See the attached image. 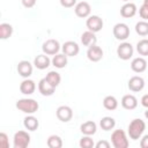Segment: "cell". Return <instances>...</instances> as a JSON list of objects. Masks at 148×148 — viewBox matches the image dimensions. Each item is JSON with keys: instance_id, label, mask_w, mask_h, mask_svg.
Wrapping results in <instances>:
<instances>
[{"instance_id": "obj_1", "label": "cell", "mask_w": 148, "mask_h": 148, "mask_svg": "<svg viewBox=\"0 0 148 148\" xmlns=\"http://www.w3.org/2000/svg\"><path fill=\"white\" fill-rule=\"evenodd\" d=\"M145 130H146V123L140 118H135L130 123L128 128H127V134L130 139L139 140L143 135Z\"/></svg>"}, {"instance_id": "obj_2", "label": "cell", "mask_w": 148, "mask_h": 148, "mask_svg": "<svg viewBox=\"0 0 148 148\" xmlns=\"http://www.w3.org/2000/svg\"><path fill=\"white\" fill-rule=\"evenodd\" d=\"M15 106L27 114H34L35 112H37L39 104L32 98H21L16 102Z\"/></svg>"}, {"instance_id": "obj_3", "label": "cell", "mask_w": 148, "mask_h": 148, "mask_svg": "<svg viewBox=\"0 0 148 148\" xmlns=\"http://www.w3.org/2000/svg\"><path fill=\"white\" fill-rule=\"evenodd\" d=\"M111 143L114 148H127L130 142L125 131L123 130H114L111 134Z\"/></svg>"}, {"instance_id": "obj_4", "label": "cell", "mask_w": 148, "mask_h": 148, "mask_svg": "<svg viewBox=\"0 0 148 148\" xmlns=\"http://www.w3.org/2000/svg\"><path fill=\"white\" fill-rule=\"evenodd\" d=\"M30 143V134L25 131H17L13 138L14 148H27Z\"/></svg>"}, {"instance_id": "obj_5", "label": "cell", "mask_w": 148, "mask_h": 148, "mask_svg": "<svg viewBox=\"0 0 148 148\" xmlns=\"http://www.w3.org/2000/svg\"><path fill=\"white\" fill-rule=\"evenodd\" d=\"M133 53H134V49L132 44L128 42H123L117 47V56L121 60H130L133 57Z\"/></svg>"}, {"instance_id": "obj_6", "label": "cell", "mask_w": 148, "mask_h": 148, "mask_svg": "<svg viewBox=\"0 0 148 148\" xmlns=\"http://www.w3.org/2000/svg\"><path fill=\"white\" fill-rule=\"evenodd\" d=\"M112 32H113V36H114L116 39L126 40L128 38V36H130V28H128V25L126 23L119 22V23L113 25Z\"/></svg>"}, {"instance_id": "obj_7", "label": "cell", "mask_w": 148, "mask_h": 148, "mask_svg": "<svg viewBox=\"0 0 148 148\" xmlns=\"http://www.w3.org/2000/svg\"><path fill=\"white\" fill-rule=\"evenodd\" d=\"M60 49H61L60 43L57 39H53V38H50V39L45 40L43 43V45H42L43 53H45L47 56H54V54H57Z\"/></svg>"}, {"instance_id": "obj_8", "label": "cell", "mask_w": 148, "mask_h": 148, "mask_svg": "<svg viewBox=\"0 0 148 148\" xmlns=\"http://www.w3.org/2000/svg\"><path fill=\"white\" fill-rule=\"evenodd\" d=\"M103 24H104L103 20L98 15H90L86 21V25H87L88 30H90V31H92L95 34L102 30Z\"/></svg>"}, {"instance_id": "obj_9", "label": "cell", "mask_w": 148, "mask_h": 148, "mask_svg": "<svg viewBox=\"0 0 148 148\" xmlns=\"http://www.w3.org/2000/svg\"><path fill=\"white\" fill-rule=\"evenodd\" d=\"M74 12H75V15H76L77 17L86 18V17H89V16H90L91 7H90V5H89L87 1H80V2H77V3L75 5Z\"/></svg>"}, {"instance_id": "obj_10", "label": "cell", "mask_w": 148, "mask_h": 148, "mask_svg": "<svg viewBox=\"0 0 148 148\" xmlns=\"http://www.w3.org/2000/svg\"><path fill=\"white\" fill-rule=\"evenodd\" d=\"M61 50H62V53L66 54L67 57H75L80 52V46H79V44L76 42L67 40V42H65L62 44Z\"/></svg>"}, {"instance_id": "obj_11", "label": "cell", "mask_w": 148, "mask_h": 148, "mask_svg": "<svg viewBox=\"0 0 148 148\" xmlns=\"http://www.w3.org/2000/svg\"><path fill=\"white\" fill-rule=\"evenodd\" d=\"M57 118L62 123H68L73 118V110L68 105H60L56 111Z\"/></svg>"}, {"instance_id": "obj_12", "label": "cell", "mask_w": 148, "mask_h": 148, "mask_svg": "<svg viewBox=\"0 0 148 148\" xmlns=\"http://www.w3.org/2000/svg\"><path fill=\"white\" fill-rule=\"evenodd\" d=\"M87 58L90 61H92V62L99 61L103 58V50H102V47L96 45V44L89 46L88 50H87Z\"/></svg>"}, {"instance_id": "obj_13", "label": "cell", "mask_w": 148, "mask_h": 148, "mask_svg": "<svg viewBox=\"0 0 148 148\" xmlns=\"http://www.w3.org/2000/svg\"><path fill=\"white\" fill-rule=\"evenodd\" d=\"M16 69H17V73H18L22 77L28 79V77L32 74L34 67H32V64H31L30 61H28V60H21V61L17 64Z\"/></svg>"}, {"instance_id": "obj_14", "label": "cell", "mask_w": 148, "mask_h": 148, "mask_svg": "<svg viewBox=\"0 0 148 148\" xmlns=\"http://www.w3.org/2000/svg\"><path fill=\"white\" fill-rule=\"evenodd\" d=\"M127 87L131 91H134V92L141 91L145 88V80H143V77H141L139 75H134L128 80Z\"/></svg>"}, {"instance_id": "obj_15", "label": "cell", "mask_w": 148, "mask_h": 148, "mask_svg": "<svg viewBox=\"0 0 148 148\" xmlns=\"http://www.w3.org/2000/svg\"><path fill=\"white\" fill-rule=\"evenodd\" d=\"M51 64H52L51 59H50V58H49V56H47V54H45V53L38 54V56L34 59V66H35L37 69H40V71L46 69Z\"/></svg>"}, {"instance_id": "obj_16", "label": "cell", "mask_w": 148, "mask_h": 148, "mask_svg": "<svg viewBox=\"0 0 148 148\" xmlns=\"http://www.w3.org/2000/svg\"><path fill=\"white\" fill-rule=\"evenodd\" d=\"M136 10H138L136 5L128 1V2H125L121 6V8H120V15L123 17H125V18H131V17H133L136 14Z\"/></svg>"}, {"instance_id": "obj_17", "label": "cell", "mask_w": 148, "mask_h": 148, "mask_svg": "<svg viewBox=\"0 0 148 148\" xmlns=\"http://www.w3.org/2000/svg\"><path fill=\"white\" fill-rule=\"evenodd\" d=\"M38 90H39V92H40L43 96H52V95L54 94L56 88H54L52 84H50L49 81H47L45 77H43V79L38 82Z\"/></svg>"}, {"instance_id": "obj_18", "label": "cell", "mask_w": 148, "mask_h": 148, "mask_svg": "<svg viewBox=\"0 0 148 148\" xmlns=\"http://www.w3.org/2000/svg\"><path fill=\"white\" fill-rule=\"evenodd\" d=\"M121 106L126 110H134L136 106H138V98L132 95V94H127V95H124L123 98H121Z\"/></svg>"}, {"instance_id": "obj_19", "label": "cell", "mask_w": 148, "mask_h": 148, "mask_svg": "<svg viewBox=\"0 0 148 148\" xmlns=\"http://www.w3.org/2000/svg\"><path fill=\"white\" fill-rule=\"evenodd\" d=\"M35 90H36V83L34 80H30L29 77L24 79L20 84V91L23 95H31L35 92Z\"/></svg>"}, {"instance_id": "obj_20", "label": "cell", "mask_w": 148, "mask_h": 148, "mask_svg": "<svg viewBox=\"0 0 148 148\" xmlns=\"http://www.w3.org/2000/svg\"><path fill=\"white\" fill-rule=\"evenodd\" d=\"M146 68H147V61L143 57L134 58L131 62V69L134 73H142L146 71Z\"/></svg>"}, {"instance_id": "obj_21", "label": "cell", "mask_w": 148, "mask_h": 148, "mask_svg": "<svg viewBox=\"0 0 148 148\" xmlns=\"http://www.w3.org/2000/svg\"><path fill=\"white\" fill-rule=\"evenodd\" d=\"M81 43L83 44V46H91V45H95L97 43V37L95 35V32L90 31V30H87L84 31L82 35H81Z\"/></svg>"}, {"instance_id": "obj_22", "label": "cell", "mask_w": 148, "mask_h": 148, "mask_svg": "<svg viewBox=\"0 0 148 148\" xmlns=\"http://www.w3.org/2000/svg\"><path fill=\"white\" fill-rule=\"evenodd\" d=\"M96 130H97V125L92 120L84 121L80 126V131H81V133L83 135H94L96 133Z\"/></svg>"}, {"instance_id": "obj_23", "label": "cell", "mask_w": 148, "mask_h": 148, "mask_svg": "<svg viewBox=\"0 0 148 148\" xmlns=\"http://www.w3.org/2000/svg\"><path fill=\"white\" fill-rule=\"evenodd\" d=\"M23 126H24L28 131L34 132V131H36V130L38 128L39 121H38V119H37L35 116L28 114V116L24 118V120H23Z\"/></svg>"}, {"instance_id": "obj_24", "label": "cell", "mask_w": 148, "mask_h": 148, "mask_svg": "<svg viewBox=\"0 0 148 148\" xmlns=\"http://www.w3.org/2000/svg\"><path fill=\"white\" fill-rule=\"evenodd\" d=\"M52 65L56 67V68H64L67 66V62H68V59H67V56L64 54V53H57L53 56L52 58Z\"/></svg>"}, {"instance_id": "obj_25", "label": "cell", "mask_w": 148, "mask_h": 148, "mask_svg": "<svg viewBox=\"0 0 148 148\" xmlns=\"http://www.w3.org/2000/svg\"><path fill=\"white\" fill-rule=\"evenodd\" d=\"M99 126H101V128H102L103 131H111V130H113L114 126H116V120H114V118L109 117V116L103 117V118L99 120Z\"/></svg>"}, {"instance_id": "obj_26", "label": "cell", "mask_w": 148, "mask_h": 148, "mask_svg": "<svg viewBox=\"0 0 148 148\" xmlns=\"http://www.w3.org/2000/svg\"><path fill=\"white\" fill-rule=\"evenodd\" d=\"M103 106L106 109V110H110V111H113L118 108V101L114 96L112 95H109V96H105L104 99H103Z\"/></svg>"}, {"instance_id": "obj_27", "label": "cell", "mask_w": 148, "mask_h": 148, "mask_svg": "<svg viewBox=\"0 0 148 148\" xmlns=\"http://www.w3.org/2000/svg\"><path fill=\"white\" fill-rule=\"evenodd\" d=\"M45 79H46V80L49 81V83L52 84L54 88H57V87L60 84V81H61L60 74H59L58 72H56V71H50V72L46 74Z\"/></svg>"}, {"instance_id": "obj_28", "label": "cell", "mask_w": 148, "mask_h": 148, "mask_svg": "<svg viewBox=\"0 0 148 148\" xmlns=\"http://www.w3.org/2000/svg\"><path fill=\"white\" fill-rule=\"evenodd\" d=\"M13 35V27L9 23H1L0 24V38L2 40L8 39Z\"/></svg>"}, {"instance_id": "obj_29", "label": "cell", "mask_w": 148, "mask_h": 148, "mask_svg": "<svg viewBox=\"0 0 148 148\" xmlns=\"http://www.w3.org/2000/svg\"><path fill=\"white\" fill-rule=\"evenodd\" d=\"M46 145L47 147L50 148H61L62 147V140L59 135H56V134H52L47 138L46 140Z\"/></svg>"}, {"instance_id": "obj_30", "label": "cell", "mask_w": 148, "mask_h": 148, "mask_svg": "<svg viewBox=\"0 0 148 148\" xmlns=\"http://www.w3.org/2000/svg\"><path fill=\"white\" fill-rule=\"evenodd\" d=\"M135 32L139 35V36H147L148 35V22L147 21H139L136 24H135Z\"/></svg>"}, {"instance_id": "obj_31", "label": "cell", "mask_w": 148, "mask_h": 148, "mask_svg": "<svg viewBox=\"0 0 148 148\" xmlns=\"http://www.w3.org/2000/svg\"><path fill=\"white\" fill-rule=\"evenodd\" d=\"M136 51L140 56L147 57L148 56V39L143 38L136 43Z\"/></svg>"}, {"instance_id": "obj_32", "label": "cell", "mask_w": 148, "mask_h": 148, "mask_svg": "<svg viewBox=\"0 0 148 148\" xmlns=\"http://www.w3.org/2000/svg\"><path fill=\"white\" fill-rule=\"evenodd\" d=\"M79 145H80L81 148H92V147H95V142L90 138V135H83L80 139Z\"/></svg>"}, {"instance_id": "obj_33", "label": "cell", "mask_w": 148, "mask_h": 148, "mask_svg": "<svg viewBox=\"0 0 148 148\" xmlns=\"http://www.w3.org/2000/svg\"><path fill=\"white\" fill-rule=\"evenodd\" d=\"M0 147L1 148H9V141H8V136L5 132L0 133Z\"/></svg>"}, {"instance_id": "obj_34", "label": "cell", "mask_w": 148, "mask_h": 148, "mask_svg": "<svg viewBox=\"0 0 148 148\" xmlns=\"http://www.w3.org/2000/svg\"><path fill=\"white\" fill-rule=\"evenodd\" d=\"M139 15L143 21H148V7L142 3V6L139 8Z\"/></svg>"}, {"instance_id": "obj_35", "label": "cell", "mask_w": 148, "mask_h": 148, "mask_svg": "<svg viewBox=\"0 0 148 148\" xmlns=\"http://www.w3.org/2000/svg\"><path fill=\"white\" fill-rule=\"evenodd\" d=\"M60 5L64 8H72V7H75L76 0H60Z\"/></svg>"}, {"instance_id": "obj_36", "label": "cell", "mask_w": 148, "mask_h": 148, "mask_svg": "<svg viewBox=\"0 0 148 148\" xmlns=\"http://www.w3.org/2000/svg\"><path fill=\"white\" fill-rule=\"evenodd\" d=\"M110 146H111V143L109 141H106V140H101L97 143H95L96 148H109Z\"/></svg>"}, {"instance_id": "obj_37", "label": "cell", "mask_w": 148, "mask_h": 148, "mask_svg": "<svg viewBox=\"0 0 148 148\" xmlns=\"http://www.w3.org/2000/svg\"><path fill=\"white\" fill-rule=\"evenodd\" d=\"M140 147L141 148H148V134H145L140 138Z\"/></svg>"}, {"instance_id": "obj_38", "label": "cell", "mask_w": 148, "mask_h": 148, "mask_svg": "<svg viewBox=\"0 0 148 148\" xmlns=\"http://www.w3.org/2000/svg\"><path fill=\"white\" fill-rule=\"evenodd\" d=\"M36 1H37V0H21L22 5H23L25 8H32V7L36 5Z\"/></svg>"}, {"instance_id": "obj_39", "label": "cell", "mask_w": 148, "mask_h": 148, "mask_svg": "<svg viewBox=\"0 0 148 148\" xmlns=\"http://www.w3.org/2000/svg\"><path fill=\"white\" fill-rule=\"evenodd\" d=\"M141 105L143 106V108H146V109H148V94H146V95H143L142 97H141Z\"/></svg>"}, {"instance_id": "obj_40", "label": "cell", "mask_w": 148, "mask_h": 148, "mask_svg": "<svg viewBox=\"0 0 148 148\" xmlns=\"http://www.w3.org/2000/svg\"><path fill=\"white\" fill-rule=\"evenodd\" d=\"M145 117H146V118L148 119V109H147V110L145 111Z\"/></svg>"}, {"instance_id": "obj_41", "label": "cell", "mask_w": 148, "mask_h": 148, "mask_svg": "<svg viewBox=\"0 0 148 148\" xmlns=\"http://www.w3.org/2000/svg\"><path fill=\"white\" fill-rule=\"evenodd\" d=\"M143 5H146L148 7V0H143Z\"/></svg>"}, {"instance_id": "obj_42", "label": "cell", "mask_w": 148, "mask_h": 148, "mask_svg": "<svg viewBox=\"0 0 148 148\" xmlns=\"http://www.w3.org/2000/svg\"><path fill=\"white\" fill-rule=\"evenodd\" d=\"M120 1H125V2H128L130 0H120Z\"/></svg>"}]
</instances>
